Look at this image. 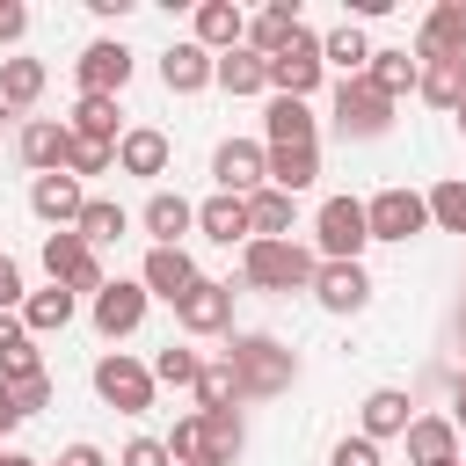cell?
Returning <instances> with one entry per match:
<instances>
[{"label": "cell", "mask_w": 466, "mask_h": 466, "mask_svg": "<svg viewBox=\"0 0 466 466\" xmlns=\"http://www.w3.org/2000/svg\"><path fill=\"white\" fill-rule=\"evenodd\" d=\"M408 459H415V466L459 459V422H451V415H415V422H408Z\"/></svg>", "instance_id": "cell-24"}, {"label": "cell", "mask_w": 466, "mask_h": 466, "mask_svg": "<svg viewBox=\"0 0 466 466\" xmlns=\"http://www.w3.org/2000/svg\"><path fill=\"white\" fill-rule=\"evenodd\" d=\"M66 131H73V138H102V146H116V102H109V95H80Z\"/></svg>", "instance_id": "cell-38"}, {"label": "cell", "mask_w": 466, "mask_h": 466, "mask_svg": "<svg viewBox=\"0 0 466 466\" xmlns=\"http://www.w3.org/2000/svg\"><path fill=\"white\" fill-rule=\"evenodd\" d=\"M320 73H328V66H320V36H313V29H299V36L269 58V87L291 95V102H306V95L320 87Z\"/></svg>", "instance_id": "cell-7"}, {"label": "cell", "mask_w": 466, "mask_h": 466, "mask_svg": "<svg viewBox=\"0 0 466 466\" xmlns=\"http://www.w3.org/2000/svg\"><path fill=\"white\" fill-rule=\"evenodd\" d=\"M430 226H444V233H466V182H459V175H444V182L430 189Z\"/></svg>", "instance_id": "cell-40"}, {"label": "cell", "mask_w": 466, "mask_h": 466, "mask_svg": "<svg viewBox=\"0 0 466 466\" xmlns=\"http://www.w3.org/2000/svg\"><path fill=\"white\" fill-rule=\"evenodd\" d=\"M124 226H131V211H124L116 197H87V211H80L73 233H80L87 248H109V240H124Z\"/></svg>", "instance_id": "cell-35"}, {"label": "cell", "mask_w": 466, "mask_h": 466, "mask_svg": "<svg viewBox=\"0 0 466 466\" xmlns=\"http://www.w3.org/2000/svg\"><path fill=\"white\" fill-rule=\"evenodd\" d=\"M153 364H138V357H124V350H109V357H95V393L116 408V415H146L153 408Z\"/></svg>", "instance_id": "cell-3"}, {"label": "cell", "mask_w": 466, "mask_h": 466, "mask_svg": "<svg viewBox=\"0 0 466 466\" xmlns=\"http://www.w3.org/2000/svg\"><path fill=\"white\" fill-rule=\"evenodd\" d=\"M313 240H320L328 262H357V255L371 248V218H364V204H357V197H328L320 218H313Z\"/></svg>", "instance_id": "cell-4"}, {"label": "cell", "mask_w": 466, "mask_h": 466, "mask_svg": "<svg viewBox=\"0 0 466 466\" xmlns=\"http://www.w3.org/2000/svg\"><path fill=\"white\" fill-rule=\"evenodd\" d=\"M44 364H36V342H29V328H22V313H0V386H15V379H36Z\"/></svg>", "instance_id": "cell-29"}, {"label": "cell", "mask_w": 466, "mask_h": 466, "mask_svg": "<svg viewBox=\"0 0 466 466\" xmlns=\"http://www.w3.org/2000/svg\"><path fill=\"white\" fill-rule=\"evenodd\" d=\"M138 226L153 233V248H182V233L197 226V204H189V197H175V189H153V197H146V211H138Z\"/></svg>", "instance_id": "cell-19"}, {"label": "cell", "mask_w": 466, "mask_h": 466, "mask_svg": "<svg viewBox=\"0 0 466 466\" xmlns=\"http://www.w3.org/2000/svg\"><path fill=\"white\" fill-rule=\"evenodd\" d=\"M328 466H379V444H371V437H342V444L328 451Z\"/></svg>", "instance_id": "cell-45"}, {"label": "cell", "mask_w": 466, "mask_h": 466, "mask_svg": "<svg viewBox=\"0 0 466 466\" xmlns=\"http://www.w3.org/2000/svg\"><path fill=\"white\" fill-rule=\"evenodd\" d=\"M73 306H80V299H73L66 284H44V291H29L22 328H29V335H51V328H66V320H73Z\"/></svg>", "instance_id": "cell-36"}, {"label": "cell", "mask_w": 466, "mask_h": 466, "mask_svg": "<svg viewBox=\"0 0 466 466\" xmlns=\"http://www.w3.org/2000/svg\"><path fill=\"white\" fill-rule=\"evenodd\" d=\"M313 182H320V146H284V153H269V189L299 197V189H313Z\"/></svg>", "instance_id": "cell-31"}, {"label": "cell", "mask_w": 466, "mask_h": 466, "mask_svg": "<svg viewBox=\"0 0 466 466\" xmlns=\"http://www.w3.org/2000/svg\"><path fill=\"white\" fill-rule=\"evenodd\" d=\"M175 320H182V335H226V328H233V284H218V277H197V284L182 291Z\"/></svg>", "instance_id": "cell-11"}, {"label": "cell", "mask_w": 466, "mask_h": 466, "mask_svg": "<svg viewBox=\"0 0 466 466\" xmlns=\"http://www.w3.org/2000/svg\"><path fill=\"white\" fill-rule=\"evenodd\" d=\"M415 58H466V0H437V7L422 15Z\"/></svg>", "instance_id": "cell-17"}, {"label": "cell", "mask_w": 466, "mask_h": 466, "mask_svg": "<svg viewBox=\"0 0 466 466\" xmlns=\"http://www.w3.org/2000/svg\"><path fill=\"white\" fill-rule=\"evenodd\" d=\"M211 175H218L226 197H255V189H269V146H255V138H226V146L211 153Z\"/></svg>", "instance_id": "cell-8"}, {"label": "cell", "mask_w": 466, "mask_h": 466, "mask_svg": "<svg viewBox=\"0 0 466 466\" xmlns=\"http://www.w3.org/2000/svg\"><path fill=\"white\" fill-rule=\"evenodd\" d=\"M240 277H248V284H262V291H313L320 262H313L299 240H248Z\"/></svg>", "instance_id": "cell-2"}, {"label": "cell", "mask_w": 466, "mask_h": 466, "mask_svg": "<svg viewBox=\"0 0 466 466\" xmlns=\"http://www.w3.org/2000/svg\"><path fill=\"white\" fill-rule=\"evenodd\" d=\"M197 371H204V357L182 350V342H167V350L153 357V379H160V386H197Z\"/></svg>", "instance_id": "cell-41"}, {"label": "cell", "mask_w": 466, "mask_h": 466, "mask_svg": "<svg viewBox=\"0 0 466 466\" xmlns=\"http://www.w3.org/2000/svg\"><path fill=\"white\" fill-rule=\"evenodd\" d=\"M146 299H153L146 284H124V277H109V284L95 291V328H102L109 342H116V335H131V328L146 320Z\"/></svg>", "instance_id": "cell-15"}, {"label": "cell", "mask_w": 466, "mask_h": 466, "mask_svg": "<svg viewBox=\"0 0 466 466\" xmlns=\"http://www.w3.org/2000/svg\"><path fill=\"white\" fill-rule=\"evenodd\" d=\"M451 422H459V430H466V379H459V386H451Z\"/></svg>", "instance_id": "cell-49"}, {"label": "cell", "mask_w": 466, "mask_h": 466, "mask_svg": "<svg viewBox=\"0 0 466 466\" xmlns=\"http://www.w3.org/2000/svg\"><path fill=\"white\" fill-rule=\"evenodd\" d=\"M459 131H466V102H459Z\"/></svg>", "instance_id": "cell-51"}, {"label": "cell", "mask_w": 466, "mask_h": 466, "mask_svg": "<svg viewBox=\"0 0 466 466\" xmlns=\"http://www.w3.org/2000/svg\"><path fill=\"white\" fill-rule=\"evenodd\" d=\"M66 153H73V131H66V124H51V116H29V124L15 131V160H22L29 175H58V167H66Z\"/></svg>", "instance_id": "cell-13"}, {"label": "cell", "mask_w": 466, "mask_h": 466, "mask_svg": "<svg viewBox=\"0 0 466 466\" xmlns=\"http://www.w3.org/2000/svg\"><path fill=\"white\" fill-rule=\"evenodd\" d=\"M444 466H459V459H444Z\"/></svg>", "instance_id": "cell-52"}, {"label": "cell", "mask_w": 466, "mask_h": 466, "mask_svg": "<svg viewBox=\"0 0 466 466\" xmlns=\"http://www.w3.org/2000/svg\"><path fill=\"white\" fill-rule=\"evenodd\" d=\"M58 466H109V459H102L95 444H66V459H58Z\"/></svg>", "instance_id": "cell-48"}, {"label": "cell", "mask_w": 466, "mask_h": 466, "mask_svg": "<svg viewBox=\"0 0 466 466\" xmlns=\"http://www.w3.org/2000/svg\"><path fill=\"white\" fill-rule=\"evenodd\" d=\"M109 167H116V146H102V138H73L66 175H109Z\"/></svg>", "instance_id": "cell-42"}, {"label": "cell", "mask_w": 466, "mask_h": 466, "mask_svg": "<svg viewBox=\"0 0 466 466\" xmlns=\"http://www.w3.org/2000/svg\"><path fill=\"white\" fill-rule=\"evenodd\" d=\"M386 124H393V102L371 80H342L335 87V131L342 138H386Z\"/></svg>", "instance_id": "cell-6"}, {"label": "cell", "mask_w": 466, "mask_h": 466, "mask_svg": "<svg viewBox=\"0 0 466 466\" xmlns=\"http://www.w3.org/2000/svg\"><path fill=\"white\" fill-rule=\"evenodd\" d=\"M29 211L44 218V226H58V233H73L80 226V211H87V189H80V175H36L29 182Z\"/></svg>", "instance_id": "cell-12"}, {"label": "cell", "mask_w": 466, "mask_h": 466, "mask_svg": "<svg viewBox=\"0 0 466 466\" xmlns=\"http://www.w3.org/2000/svg\"><path fill=\"white\" fill-rule=\"evenodd\" d=\"M313 299H320L328 313H357V306L371 299V277H364V262H320V277H313Z\"/></svg>", "instance_id": "cell-20"}, {"label": "cell", "mask_w": 466, "mask_h": 466, "mask_svg": "<svg viewBox=\"0 0 466 466\" xmlns=\"http://www.w3.org/2000/svg\"><path fill=\"white\" fill-rule=\"evenodd\" d=\"M364 218H371V240H415V233L430 226V197H415V189H379V197L364 204Z\"/></svg>", "instance_id": "cell-10"}, {"label": "cell", "mask_w": 466, "mask_h": 466, "mask_svg": "<svg viewBox=\"0 0 466 466\" xmlns=\"http://www.w3.org/2000/svg\"><path fill=\"white\" fill-rule=\"evenodd\" d=\"M211 80H218V58H211L197 36L160 51V87H167V95H197V87H211Z\"/></svg>", "instance_id": "cell-14"}, {"label": "cell", "mask_w": 466, "mask_h": 466, "mask_svg": "<svg viewBox=\"0 0 466 466\" xmlns=\"http://www.w3.org/2000/svg\"><path fill=\"white\" fill-rule=\"evenodd\" d=\"M73 80H80V95H124V80H131V51L116 44V36H95L80 58H73Z\"/></svg>", "instance_id": "cell-9"}, {"label": "cell", "mask_w": 466, "mask_h": 466, "mask_svg": "<svg viewBox=\"0 0 466 466\" xmlns=\"http://www.w3.org/2000/svg\"><path fill=\"white\" fill-rule=\"evenodd\" d=\"M167 153H175V146H167V131H153V124H138V131L116 138V167H124V175H146V182L167 175Z\"/></svg>", "instance_id": "cell-23"}, {"label": "cell", "mask_w": 466, "mask_h": 466, "mask_svg": "<svg viewBox=\"0 0 466 466\" xmlns=\"http://www.w3.org/2000/svg\"><path fill=\"white\" fill-rule=\"evenodd\" d=\"M138 284H146L153 299L182 306V291L197 284V262H189V248H146V269H138Z\"/></svg>", "instance_id": "cell-18"}, {"label": "cell", "mask_w": 466, "mask_h": 466, "mask_svg": "<svg viewBox=\"0 0 466 466\" xmlns=\"http://www.w3.org/2000/svg\"><path fill=\"white\" fill-rule=\"evenodd\" d=\"M291 218H299V197H284V189H255V197H248L255 240H291Z\"/></svg>", "instance_id": "cell-32"}, {"label": "cell", "mask_w": 466, "mask_h": 466, "mask_svg": "<svg viewBox=\"0 0 466 466\" xmlns=\"http://www.w3.org/2000/svg\"><path fill=\"white\" fill-rule=\"evenodd\" d=\"M320 66H342V80H364V73H371V36H364L357 22H335V29L320 36Z\"/></svg>", "instance_id": "cell-26"}, {"label": "cell", "mask_w": 466, "mask_h": 466, "mask_svg": "<svg viewBox=\"0 0 466 466\" xmlns=\"http://www.w3.org/2000/svg\"><path fill=\"white\" fill-rule=\"evenodd\" d=\"M408 422H415V400L400 393V386H371L364 393V408H357V437H408Z\"/></svg>", "instance_id": "cell-16"}, {"label": "cell", "mask_w": 466, "mask_h": 466, "mask_svg": "<svg viewBox=\"0 0 466 466\" xmlns=\"http://www.w3.org/2000/svg\"><path fill=\"white\" fill-rule=\"evenodd\" d=\"M29 36V7L22 0H0V44H22Z\"/></svg>", "instance_id": "cell-47"}, {"label": "cell", "mask_w": 466, "mask_h": 466, "mask_svg": "<svg viewBox=\"0 0 466 466\" xmlns=\"http://www.w3.org/2000/svg\"><path fill=\"white\" fill-rule=\"evenodd\" d=\"M240 36H248V15H240L233 0H204V7H197V44H204L211 58L240 51Z\"/></svg>", "instance_id": "cell-22"}, {"label": "cell", "mask_w": 466, "mask_h": 466, "mask_svg": "<svg viewBox=\"0 0 466 466\" xmlns=\"http://www.w3.org/2000/svg\"><path fill=\"white\" fill-rule=\"evenodd\" d=\"M386 102H400L408 87H422V58H408V51H371V73H364Z\"/></svg>", "instance_id": "cell-33"}, {"label": "cell", "mask_w": 466, "mask_h": 466, "mask_svg": "<svg viewBox=\"0 0 466 466\" xmlns=\"http://www.w3.org/2000/svg\"><path fill=\"white\" fill-rule=\"evenodd\" d=\"M430 109H451L459 116V102H466V58H422V87H415Z\"/></svg>", "instance_id": "cell-28"}, {"label": "cell", "mask_w": 466, "mask_h": 466, "mask_svg": "<svg viewBox=\"0 0 466 466\" xmlns=\"http://www.w3.org/2000/svg\"><path fill=\"white\" fill-rule=\"evenodd\" d=\"M22 306H29V291H22V269L0 255V313H22Z\"/></svg>", "instance_id": "cell-46"}, {"label": "cell", "mask_w": 466, "mask_h": 466, "mask_svg": "<svg viewBox=\"0 0 466 466\" xmlns=\"http://www.w3.org/2000/svg\"><path fill=\"white\" fill-rule=\"evenodd\" d=\"M116 466H175V459H167V444H160V437H131Z\"/></svg>", "instance_id": "cell-44"}, {"label": "cell", "mask_w": 466, "mask_h": 466, "mask_svg": "<svg viewBox=\"0 0 466 466\" xmlns=\"http://www.w3.org/2000/svg\"><path fill=\"white\" fill-rule=\"evenodd\" d=\"M226 364H233V379H240V400H277V393H291V379H299V357H291L277 335H233Z\"/></svg>", "instance_id": "cell-1"}, {"label": "cell", "mask_w": 466, "mask_h": 466, "mask_svg": "<svg viewBox=\"0 0 466 466\" xmlns=\"http://www.w3.org/2000/svg\"><path fill=\"white\" fill-rule=\"evenodd\" d=\"M299 29H306V22H299V0H277V7H262V15L248 22V51H255V58H277Z\"/></svg>", "instance_id": "cell-25"}, {"label": "cell", "mask_w": 466, "mask_h": 466, "mask_svg": "<svg viewBox=\"0 0 466 466\" xmlns=\"http://www.w3.org/2000/svg\"><path fill=\"white\" fill-rule=\"evenodd\" d=\"M0 466H36V459L29 451H0Z\"/></svg>", "instance_id": "cell-50"}, {"label": "cell", "mask_w": 466, "mask_h": 466, "mask_svg": "<svg viewBox=\"0 0 466 466\" xmlns=\"http://www.w3.org/2000/svg\"><path fill=\"white\" fill-rule=\"evenodd\" d=\"M44 269H51V284H66L73 299H80V291L95 299V291L109 284L102 262H95V248H87L80 233H44Z\"/></svg>", "instance_id": "cell-5"}, {"label": "cell", "mask_w": 466, "mask_h": 466, "mask_svg": "<svg viewBox=\"0 0 466 466\" xmlns=\"http://www.w3.org/2000/svg\"><path fill=\"white\" fill-rule=\"evenodd\" d=\"M233 400H240V379H233L226 357H211V364L197 371V408H233Z\"/></svg>", "instance_id": "cell-39"}, {"label": "cell", "mask_w": 466, "mask_h": 466, "mask_svg": "<svg viewBox=\"0 0 466 466\" xmlns=\"http://www.w3.org/2000/svg\"><path fill=\"white\" fill-rule=\"evenodd\" d=\"M197 233L204 240H218V248H233V240H255V226H248V197H204L197 204Z\"/></svg>", "instance_id": "cell-21"}, {"label": "cell", "mask_w": 466, "mask_h": 466, "mask_svg": "<svg viewBox=\"0 0 466 466\" xmlns=\"http://www.w3.org/2000/svg\"><path fill=\"white\" fill-rule=\"evenodd\" d=\"M44 400H51V379H44V371H36V379H15V386H7V408H15L22 422H29V415H36Z\"/></svg>", "instance_id": "cell-43"}, {"label": "cell", "mask_w": 466, "mask_h": 466, "mask_svg": "<svg viewBox=\"0 0 466 466\" xmlns=\"http://www.w3.org/2000/svg\"><path fill=\"white\" fill-rule=\"evenodd\" d=\"M197 422H204V466H233L240 444H248L240 408H197Z\"/></svg>", "instance_id": "cell-27"}, {"label": "cell", "mask_w": 466, "mask_h": 466, "mask_svg": "<svg viewBox=\"0 0 466 466\" xmlns=\"http://www.w3.org/2000/svg\"><path fill=\"white\" fill-rule=\"evenodd\" d=\"M44 95V58H0V109H29Z\"/></svg>", "instance_id": "cell-34"}, {"label": "cell", "mask_w": 466, "mask_h": 466, "mask_svg": "<svg viewBox=\"0 0 466 466\" xmlns=\"http://www.w3.org/2000/svg\"><path fill=\"white\" fill-rule=\"evenodd\" d=\"M262 131H269V153H284V146H313V109L291 102V95H277L269 116H262Z\"/></svg>", "instance_id": "cell-30"}, {"label": "cell", "mask_w": 466, "mask_h": 466, "mask_svg": "<svg viewBox=\"0 0 466 466\" xmlns=\"http://www.w3.org/2000/svg\"><path fill=\"white\" fill-rule=\"evenodd\" d=\"M218 87H226V95H262V87H269V58H255L248 44L226 51V58H218Z\"/></svg>", "instance_id": "cell-37"}]
</instances>
